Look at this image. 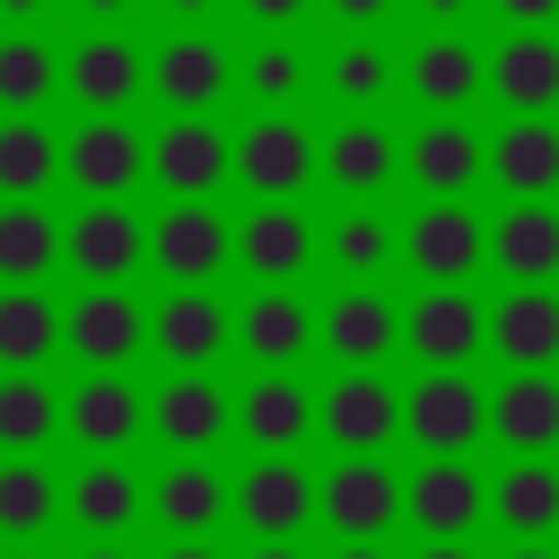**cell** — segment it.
Segmentation results:
<instances>
[{"label":"cell","instance_id":"obj_5","mask_svg":"<svg viewBox=\"0 0 559 559\" xmlns=\"http://www.w3.org/2000/svg\"><path fill=\"white\" fill-rule=\"evenodd\" d=\"M61 262L79 271V288H131V271L148 262V218L131 201H79L61 218Z\"/></svg>","mask_w":559,"mask_h":559},{"label":"cell","instance_id":"obj_50","mask_svg":"<svg viewBox=\"0 0 559 559\" xmlns=\"http://www.w3.org/2000/svg\"><path fill=\"white\" fill-rule=\"evenodd\" d=\"M157 559H227V550H218V542H166Z\"/></svg>","mask_w":559,"mask_h":559},{"label":"cell","instance_id":"obj_21","mask_svg":"<svg viewBox=\"0 0 559 559\" xmlns=\"http://www.w3.org/2000/svg\"><path fill=\"white\" fill-rule=\"evenodd\" d=\"M236 262L253 288H297L314 271V218L297 201H253L236 218Z\"/></svg>","mask_w":559,"mask_h":559},{"label":"cell","instance_id":"obj_8","mask_svg":"<svg viewBox=\"0 0 559 559\" xmlns=\"http://www.w3.org/2000/svg\"><path fill=\"white\" fill-rule=\"evenodd\" d=\"M148 262L166 271V288H210L236 262V218L218 201H166L148 218Z\"/></svg>","mask_w":559,"mask_h":559},{"label":"cell","instance_id":"obj_56","mask_svg":"<svg viewBox=\"0 0 559 559\" xmlns=\"http://www.w3.org/2000/svg\"><path fill=\"white\" fill-rule=\"evenodd\" d=\"M0 559H44V550H0Z\"/></svg>","mask_w":559,"mask_h":559},{"label":"cell","instance_id":"obj_1","mask_svg":"<svg viewBox=\"0 0 559 559\" xmlns=\"http://www.w3.org/2000/svg\"><path fill=\"white\" fill-rule=\"evenodd\" d=\"M61 183L79 201H131L148 183V131H131V114H79V131H61Z\"/></svg>","mask_w":559,"mask_h":559},{"label":"cell","instance_id":"obj_54","mask_svg":"<svg viewBox=\"0 0 559 559\" xmlns=\"http://www.w3.org/2000/svg\"><path fill=\"white\" fill-rule=\"evenodd\" d=\"M245 559H306V550H297V542H253Z\"/></svg>","mask_w":559,"mask_h":559},{"label":"cell","instance_id":"obj_39","mask_svg":"<svg viewBox=\"0 0 559 559\" xmlns=\"http://www.w3.org/2000/svg\"><path fill=\"white\" fill-rule=\"evenodd\" d=\"M61 271V218L44 201H0V288H44Z\"/></svg>","mask_w":559,"mask_h":559},{"label":"cell","instance_id":"obj_4","mask_svg":"<svg viewBox=\"0 0 559 559\" xmlns=\"http://www.w3.org/2000/svg\"><path fill=\"white\" fill-rule=\"evenodd\" d=\"M402 262L419 288H472V271H489V218L472 201H419L402 218Z\"/></svg>","mask_w":559,"mask_h":559},{"label":"cell","instance_id":"obj_32","mask_svg":"<svg viewBox=\"0 0 559 559\" xmlns=\"http://www.w3.org/2000/svg\"><path fill=\"white\" fill-rule=\"evenodd\" d=\"M314 253L341 271V288H376L384 262H402V227H393L376 201H349L332 227H314Z\"/></svg>","mask_w":559,"mask_h":559},{"label":"cell","instance_id":"obj_2","mask_svg":"<svg viewBox=\"0 0 559 559\" xmlns=\"http://www.w3.org/2000/svg\"><path fill=\"white\" fill-rule=\"evenodd\" d=\"M227 183H245L253 201H297L314 183V122L306 114H253L245 131H227Z\"/></svg>","mask_w":559,"mask_h":559},{"label":"cell","instance_id":"obj_52","mask_svg":"<svg viewBox=\"0 0 559 559\" xmlns=\"http://www.w3.org/2000/svg\"><path fill=\"white\" fill-rule=\"evenodd\" d=\"M411 559H480V550H472V542H419Z\"/></svg>","mask_w":559,"mask_h":559},{"label":"cell","instance_id":"obj_3","mask_svg":"<svg viewBox=\"0 0 559 559\" xmlns=\"http://www.w3.org/2000/svg\"><path fill=\"white\" fill-rule=\"evenodd\" d=\"M402 437L419 445V463H472V445L489 437V384H472V376L402 384Z\"/></svg>","mask_w":559,"mask_h":559},{"label":"cell","instance_id":"obj_34","mask_svg":"<svg viewBox=\"0 0 559 559\" xmlns=\"http://www.w3.org/2000/svg\"><path fill=\"white\" fill-rule=\"evenodd\" d=\"M314 79H323V96H332L341 114H376V105L402 87V61H393L384 35H341V44L314 61Z\"/></svg>","mask_w":559,"mask_h":559},{"label":"cell","instance_id":"obj_48","mask_svg":"<svg viewBox=\"0 0 559 559\" xmlns=\"http://www.w3.org/2000/svg\"><path fill=\"white\" fill-rule=\"evenodd\" d=\"M157 9H166V17H175V35H192V26H201V17H210V9H227V0H157Z\"/></svg>","mask_w":559,"mask_h":559},{"label":"cell","instance_id":"obj_10","mask_svg":"<svg viewBox=\"0 0 559 559\" xmlns=\"http://www.w3.org/2000/svg\"><path fill=\"white\" fill-rule=\"evenodd\" d=\"M227 524H245L253 542H297L314 524V472L297 454H253L227 480Z\"/></svg>","mask_w":559,"mask_h":559},{"label":"cell","instance_id":"obj_53","mask_svg":"<svg viewBox=\"0 0 559 559\" xmlns=\"http://www.w3.org/2000/svg\"><path fill=\"white\" fill-rule=\"evenodd\" d=\"M498 559H559V542H507Z\"/></svg>","mask_w":559,"mask_h":559},{"label":"cell","instance_id":"obj_23","mask_svg":"<svg viewBox=\"0 0 559 559\" xmlns=\"http://www.w3.org/2000/svg\"><path fill=\"white\" fill-rule=\"evenodd\" d=\"M148 437L166 454H210L218 437H236V393L218 376H166L148 393Z\"/></svg>","mask_w":559,"mask_h":559},{"label":"cell","instance_id":"obj_9","mask_svg":"<svg viewBox=\"0 0 559 559\" xmlns=\"http://www.w3.org/2000/svg\"><path fill=\"white\" fill-rule=\"evenodd\" d=\"M148 349L166 358V376H210L236 349V306L218 288H166L148 306Z\"/></svg>","mask_w":559,"mask_h":559},{"label":"cell","instance_id":"obj_35","mask_svg":"<svg viewBox=\"0 0 559 559\" xmlns=\"http://www.w3.org/2000/svg\"><path fill=\"white\" fill-rule=\"evenodd\" d=\"M236 87H245L262 114H297V105L314 96V52H306L297 35H253V44L236 52Z\"/></svg>","mask_w":559,"mask_h":559},{"label":"cell","instance_id":"obj_17","mask_svg":"<svg viewBox=\"0 0 559 559\" xmlns=\"http://www.w3.org/2000/svg\"><path fill=\"white\" fill-rule=\"evenodd\" d=\"M402 87H411V105H428V122H463V105L489 96V61L472 35H419L402 52Z\"/></svg>","mask_w":559,"mask_h":559},{"label":"cell","instance_id":"obj_28","mask_svg":"<svg viewBox=\"0 0 559 559\" xmlns=\"http://www.w3.org/2000/svg\"><path fill=\"white\" fill-rule=\"evenodd\" d=\"M236 349L262 367V376H297V358L314 349V306L297 288H253L236 306Z\"/></svg>","mask_w":559,"mask_h":559},{"label":"cell","instance_id":"obj_31","mask_svg":"<svg viewBox=\"0 0 559 559\" xmlns=\"http://www.w3.org/2000/svg\"><path fill=\"white\" fill-rule=\"evenodd\" d=\"M236 437H245L253 454H297V445L314 437V384H297V376H253V384L236 393Z\"/></svg>","mask_w":559,"mask_h":559},{"label":"cell","instance_id":"obj_42","mask_svg":"<svg viewBox=\"0 0 559 559\" xmlns=\"http://www.w3.org/2000/svg\"><path fill=\"white\" fill-rule=\"evenodd\" d=\"M61 437V393L44 376H0V454H44Z\"/></svg>","mask_w":559,"mask_h":559},{"label":"cell","instance_id":"obj_15","mask_svg":"<svg viewBox=\"0 0 559 559\" xmlns=\"http://www.w3.org/2000/svg\"><path fill=\"white\" fill-rule=\"evenodd\" d=\"M314 175L341 192V201H376L393 175H402V140L384 114H341L332 131H314Z\"/></svg>","mask_w":559,"mask_h":559},{"label":"cell","instance_id":"obj_40","mask_svg":"<svg viewBox=\"0 0 559 559\" xmlns=\"http://www.w3.org/2000/svg\"><path fill=\"white\" fill-rule=\"evenodd\" d=\"M61 358V306L44 288H0V376H44Z\"/></svg>","mask_w":559,"mask_h":559},{"label":"cell","instance_id":"obj_45","mask_svg":"<svg viewBox=\"0 0 559 559\" xmlns=\"http://www.w3.org/2000/svg\"><path fill=\"white\" fill-rule=\"evenodd\" d=\"M419 17H428V35H463V17L480 9V0H411Z\"/></svg>","mask_w":559,"mask_h":559},{"label":"cell","instance_id":"obj_49","mask_svg":"<svg viewBox=\"0 0 559 559\" xmlns=\"http://www.w3.org/2000/svg\"><path fill=\"white\" fill-rule=\"evenodd\" d=\"M44 9H52V0H0V17H9V26H35Z\"/></svg>","mask_w":559,"mask_h":559},{"label":"cell","instance_id":"obj_12","mask_svg":"<svg viewBox=\"0 0 559 559\" xmlns=\"http://www.w3.org/2000/svg\"><path fill=\"white\" fill-rule=\"evenodd\" d=\"M61 437L87 454V463H122L140 437H148V393L131 376H79L61 393Z\"/></svg>","mask_w":559,"mask_h":559},{"label":"cell","instance_id":"obj_36","mask_svg":"<svg viewBox=\"0 0 559 559\" xmlns=\"http://www.w3.org/2000/svg\"><path fill=\"white\" fill-rule=\"evenodd\" d=\"M489 524L507 542H559V463H507L489 480Z\"/></svg>","mask_w":559,"mask_h":559},{"label":"cell","instance_id":"obj_13","mask_svg":"<svg viewBox=\"0 0 559 559\" xmlns=\"http://www.w3.org/2000/svg\"><path fill=\"white\" fill-rule=\"evenodd\" d=\"M314 515L341 533V542H384L402 524V472L384 454H341L323 480H314Z\"/></svg>","mask_w":559,"mask_h":559},{"label":"cell","instance_id":"obj_55","mask_svg":"<svg viewBox=\"0 0 559 559\" xmlns=\"http://www.w3.org/2000/svg\"><path fill=\"white\" fill-rule=\"evenodd\" d=\"M332 559H393V550H384V542H341Z\"/></svg>","mask_w":559,"mask_h":559},{"label":"cell","instance_id":"obj_16","mask_svg":"<svg viewBox=\"0 0 559 559\" xmlns=\"http://www.w3.org/2000/svg\"><path fill=\"white\" fill-rule=\"evenodd\" d=\"M61 96L79 114H131L148 96V52L131 35H79L61 52Z\"/></svg>","mask_w":559,"mask_h":559},{"label":"cell","instance_id":"obj_33","mask_svg":"<svg viewBox=\"0 0 559 559\" xmlns=\"http://www.w3.org/2000/svg\"><path fill=\"white\" fill-rule=\"evenodd\" d=\"M489 183L507 201H559V122H498L489 131Z\"/></svg>","mask_w":559,"mask_h":559},{"label":"cell","instance_id":"obj_44","mask_svg":"<svg viewBox=\"0 0 559 559\" xmlns=\"http://www.w3.org/2000/svg\"><path fill=\"white\" fill-rule=\"evenodd\" d=\"M480 9H498L507 35H550L559 26V0H480Z\"/></svg>","mask_w":559,"mask_h":559},{"label":"cell","instance_id":"obj_22","mask_svg":"<svg viewBox=\"0 0 559 559\" xmlns=\"http://www.w3.org/2000/svg\"><path fill=\"white\" fill-rule=\"evenodd\" d=\"M402 175L419 183V201H472V183H489V131H472V122H419L402 140Z\"/></svg>","mask_w":559,"mask_h":559},{"label":"cell","instance_id":"obj_26","mask_svg":"<svg viewBox=\"0 0 559 559\" xmlns=\"http://www.w3.org/2000/svg\"><path fill=\"white\" fill-rule=\"evenodd\" d=\"M480 61H489V96L507 105V122L559 114V35H498Z\"/></svg>","mask_w":559,"mask_h":559},{"label":"cell","instance_id":"obj_24","mask_svg":"<svg viewBox=\"0 0 559 559\" xmlns=\"http://www.w3.org/2000/svg\"><path fill=\"white\" fill-rule=\"evenodd\" d=\"M148 524L166 542H210L227 524V472L210 454H166V472L148 480Z\"/></svg>","mask_w":559,"mask_h":559},{"label":"cell","instance_id":"obj_37","mask_svg":"<svg viewBox=\"0 0 559 559\" xmlns=\"http://www.w3.org/2000/svg\"><path fill=\"white\" fill-rule=\"evenodd\" d=\"M61 524V480L44 472V454H0V542L35 550Z\"/></svg>","mask_w":559,"mask_h":559},{"label":"cell","instance_id":"obj_43","mask_svg":"<svg viewBox=\"0 0 559 559\" xmlns=\"http://www.w3.org/2000/svg\"><path fill=\"white\" fill-rule=\"evenodd\" d=\"M245 9V26H262V35H297L306 17H314V0H236Z\"/></svg>","mask_w":559,"mask_h":559},{"label":"cell","instance_id":"obj_25","mask_svg":"<svg viewBox=\"0 0 559 559\" xmlns=\"http://www.w3.org/2000/svg\"><path fill=\"white\" fill-rule=\"evenodd\" d=\"M314 341L341 358V367H384L402 349V306L384 288H332L314 306Z\"/></svg>","mask_w":559,"mask_h":559},{"label":"cell","instance_id":"obj_27","mask_svg":"<svg viewBox=\"0 0 559 559\" xmlns=\"http://www.w3.org/2000/svg\"><path fill=\"white\" fill-rule=\"evenodd\" d=\"M489 358L507 376H559V288H507L489 306Z\"/></svg>","mask_w":559,"mask_h":559},{"label":"cell","instance_id":"obj_7","mask_svg":"<svg viewBox=\"0 0 559 559\" xmlns=\"http://www.w3.org/2000/svg\"><path fill=\"white\" fill-rule=\"evenodd\" d=\"M314 437H332V454H384L402 437V384L384 367H341L314 393Z\"/></svg>","mask_w":559,"mask_h":559},{"label":"cell","instance_id":"obj_46","mask_svg":"<svg viewBox=\"0 0 559 559\" xmlns=\"http://www.w3.org/2000/svg\"><path fill=\"white\" fill-rule=\"evenodd\" d=\"M79 17H87V35H122V17L140 9V0H70Z\"/></svg>","mask_w":559,"mask_h":559},{"label":"cell","instance_id":"obj_41","mask_svg":"<svg viewBox=\"0 0 559 559\" xmlns=\"http://www.w3.org/2000/svg\"><path fill=\"white\" fill-rule=\"evenodd\" d=\"M52 96H61V52L35 26H9L0 35V114H44Z\"/></svg>","mask_w":559,"mask_h":559},{"label":"cell","instance_id":"obj_11","mask_svg":"<svg viewBox=\"0 0 559 559\" xmlns=\"http://www.w3.org/2000/svg\"><path fill=\"white\" fill-rule=\"evenodd\" d=\"M61 349L87 367V376H122L140 349H148V306L131 288H79L61 306Z\"/></svg>","mask_w":559,"mask_h":559},{"label":"cell","instance_id":"obj_19","mask_svg":"<svg viewBox=\"0 0 559 559\" xmlns=\"http://www.w3.org/2000/svg\"><path fill=\"white\" fill-rule=\"evenodd\" d=\"M402 524L419 542H472L489 524V480L472 463H419L402 480Z\"/></svg>","mask_w":559,"mask_h":559},{"label":"cell","instance_id":"obj_18","mask_svg":"<svg viewBox=\"0 0 559 559\" xmlns=\"http://www.w3.org/2000/svg\"><path fill=\"white\" fill-rule=\"evenodd\" d=\"M61 524L79 542H131L148 524V480L131 463H79L61 480Z\"/></svg>","mask_w":559,"mask_h":559},{"label":"cell","instance_id":"obj_38","mask_svg":"<svg viewBox=\"0 0 559 559\" xmlns=\"http://www.w3.org/2000/svg\"><path fill=\"white\" fill-rule=\"evenodd\" d=\"M61 183V131L44 114H0V201H44Z\"/></svg>","mask_w":559,"mask_h":559},{"label":"cell","instance_id":"obj_20","mask_svg":"<svg viewBox=\"0 0 559 559\" xmlns=\"http://www.w3.org/2000/svg\"><path fill=\"white\" fill-rule=\"evenodd\" d=\"M227 87H236V52H227L210 26L166 35V44L148 52V96H157L166 114H210Z\"/></svg>","mask_w":559,"mask_h":559},{"label":"cell","instance_id":"obj_30","mask_svg":"<svg viewBox=\"0 0 559 559\" xmlns=\"http://www.w3.org/2000/svg\"><path fill=\"white\" fill-rule=\"evenodd\" d=\"M489 437L507 445V463H550L559 454V376L489 384Z\"/></svg>","mask_w":559,"mask_h":559},{"label":"cell","instance_id":"obj_51","mask_svg":"<svg viewBox=\"0 0 559 559\" xmlns=\"http://www.w3.org/2000/svg\"><path fill=\"white\" fill-rule=\"evenodd\" d=\"M70 559H140V550H131V542H79Z\"/></svg>","mask_w":559,"mask_h":559},{"label":"cell","instance_id":"obj_6","mask_svg":"<svg viewBox=\"0 0 559 559\" xmlns=\"http://www.w3.org/2000/svg\"><path fill=\"white\" fill-rule=\"evenodd\" d=\"M402 349L419 358V376H472V358L489 349V306L472 288H419L402 306Z\"/></svg>","mask_w":559,"mask_h":559},{"label":"cell","instance_id":"obj_29","mask_svg":"<svg viewBox=\"0 0 559 559\" xmlns=\"http://www.w3.org/2000/svg\"><path fill=\"white\" fill-rule=\"evenodd\" d=\"M489 271L507 288H550L559 280V210L550 201H507L489 218Z\"/></svg>","mask_w":559,"mask_h":559},{"label":"cell","instance_id":"obj_14","mask_svg":"<svg viewBox=\"0 0 559 559\" xmlns=\"http://www.w3.org/2000/svg\"><path fill=\"white\" fill-rule=\"evenodd\" d=\"M148 183L166 201H218V183H227V131L210 114H166L148 131Z\"/></svg>","mask_w":559,"mask_h":559},{"label":"cell","instance_id":"obj_47","mask_svg":"<svg viewBox=\"0 0 559 559\" xmlns=\"http://www.w3.org/2000/svg\"><path fill=\"white\" fill-rule=\"evenodd\" d=\"M323 9H332V17H341V26H349V35H376V26H384V9H393V0H323Z\"/></svg>","mask_w":559,"mask_h":559}]
</instances>
